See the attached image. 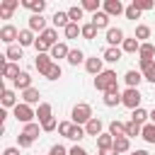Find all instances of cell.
Returning <instances> with one entry per match:
<instances>
[{"label": "cell", "mask_w": 155, "mask_h": 155, "mask_svg": "<svg viewBox=\"0 0 155 155\" xmlns=\"http://www.w3.org/2000/svg\"><path fill=\"white\" fill-rule=\"evenodd\" d=\"M104 58H97V56H92V58H87L85 61V70L90 73V75H99V73H104Z\"/></svg>", "instance_id": "cell-10"}, {"label": "cell", "mask_w": 155, "mask_h": 155, "mask_svg": "<svg viewBox=\"0 0 155 155\" xmlns=\"http://www.w3.org/2000/svg\"><path fill=\"white\" fill-rule=\"evenodd\" d=\"M94 90H99V92H119V78H116V73L114 70H104V73H99L97 78H94Z\"/></svg>", "instance_id": "cell-1"}, {"label": "cell", "mask_w": 155, "mask_h": 155, "mask_svg": "<svg viewBox=\"0 0 155 155\" xmlns=\"http://www.w3.org/2000/svg\"><path fill=\"white\" fill-rule=\"evenodd\" d=\"M94 36H97V27H94L92 22H87V24H82V39H90V41H92Z\"/></svg>", "instance_id": "cell-43"}, {"label": "cell", "mask_w": 155, "mask_h": 155, "mask_svg": "<svg viewBox=\"0 0 155 155\" xmlns=\"http://www.w3.org/2000/svg\"><path fill=\"white\" fill-rule=\"evenodd\" d=\"M12 85H15L17 90H22V92H24V90H29V87H31V75H29L27 70H22V73H19V78H17Z\"/></svg>", "instance_id": "cell-26"}, {"label": "cell", "mask_w": 155, "mask_h": 155, "mask_svg": "<svg viewBox=\"0 0 155 155\" xmlns=\"http://www.w3.org/2000/svg\"><path fill=\"white\" fill-rule=\"evenodd\" d=\"M51 22H53V29H65L68 24H70V17H68V12H56L53 17H51Z\"/></svg>", "instance_id": "cell-20"}, {"label": "cell", "mask_w": 155, "mask_h": 155, "mask_svg": "<svg viewBox=\"0 0 155 155\" xmlns=\"http://www.w3.org/2000/svg\"><path fill=\"white\" fill-rule=\"evenodd\" d=\"M48 53H51V58H56V61H61V58H65V61H68V53H70V48H68L63 41H58L56 46H51V51H48Z\"/></svg>", "instance_id": "cell-18"}, {"label": "cell", "mask_w": 155, "mask_h": 155, "mask_svg": "<svg viewBox=\"0 0 155 155\" xmlns=\"http://www.w3.org/2000/svg\"><path fill=\"white\" fill-rule=\"evenodd\" d=\"M121 51H124V53H138V51H140V41H138L136 36H131V39H124V44H121Z\"/></svg>", "instance_id": "cell-23"}, {"label": "cell", "mask_w": 155, "mask_h": 155, "mask_svg": "<svg viewBox=\"0 0 155 155\" xmlns=\"http://www.w3.org/2000/svg\"><path fill=\"white\" fill-rule=\"evenodd\" d=\"M140 99H143V94H140L136 87H126V92H121V102H124V107H128L131 111L140 107Z\"/></svg>", "instance_id": "cell-4"}, {"label": "cell", "mask_w": 155, "mask_h": 155, "mask_svg": "<svg viewBox=\"0 0 155 155\" xmlns=\"http://www.w3.org/2000/svg\"><path fill=\"white\" fill-rule=\"evenodd\" d=\"M102 128H104V124H102L99 116H92V119L85 124V133H87V136H94V138L102 136Z\"/></svg>", "instance_id": "cell-8"}, {"label": "cell", "mask_w": 155, "mask_h": 155, "mask_svg": "<svg viewBox=\"0 0 155 155\" xmlns=\"http://www.w3.org/2000/svg\"><path fill=\"white\" fill-rule=\"evenodd\" d=\"M17 39H19V31H17V27H12V24H5V27L0 29V41H2V44L12 46V41H17Z\"/></svg>", "instance_id": "cell-6"}, {"label": "cell", "mask_w": 155, "mask_h": 155, "mask_svg": "<svg viewBox=\"0 0 155 155\" xmlns=\"http://www.w3.org/2000/svg\"><path fill=\"white\" fill-rule=\"evenodd\" d=\"M121 56H124L121 46H109V48L104 51V56H102V58H104L107 63H119V61H121Z\"/></svg>", "instance_id": "cell-19"}, {"label": "cell", "mask_w": 155, "mask_h": 155, "mask_svg": "<svg viewBox=\"0 0 155 155\" xmlns=\"http://www.w3.org/2000/svg\"><path fill=\"white\" fill-rule=\"evenodd\" d=\"M133 36H136L138 41H140V39H150V27H148V24H138Z\"/></svg>", "instance_id": "cell-44"}, {"label": "cell", "mask_w": 155, "mask_h": 155, "mask_svg": "<svg viewBox=\"0 0 155 155\" xmlns=\"http://www.w3.org/2000/svg\"><path fill=\"white\" fill-rule=\"evenodd\" d=\"M131 150V138H114V153L116 155H121V153H128Z\"/></svg>", "instance_id": "cell-29"}, {"label": "cell", "mask_w": 155, "mask_h": 155, "mask_svg": "<svg viewBox=\"0 0 155 155\" xmlns=\"http://www.w3.org/2000/svg\"><path fill=\"white\" fill-rule=\"evenodd\" d=\"M124 29H119V27H109L107 29V44L109 46H119V44H124Z\"/></svg>", "instance_id": "cell-9"}, {"label": "cell", "mask_w": 155, "mask_h": 155, "mask_svg": "<svg viewBox=\"0 0 155 155\" xmlns=\"http://www.w3.org/2000/svg\"><path fill=\"white\" fill-rule=\"evenodd\" d=\"M140 138H143L145 143H155V124H145V126H143Z\"/></svg>", "instance_id": "cell-40"}, {"label": "cell", "mask_w": 155, "mask_h": 155, "mask_svg": "<svg viewBox=\"0 0 155 155\" xmlns=\"http://www.w3.org/2000/svg\"><path fill=\"white\" fill-rule=\"evenodd\" d=\"M48 155H70V150H65V148H63L61 143H56V145H51Z\"/></svg>", "instance_id": "cell-51"}, {"label": "cell", "mask_w": 155, "mask_h": 155, "mask_svg": "<svg viewBox=\"0 0 155 155\" xmlns=\"http://www.w3.org/2000/svg\"><path fill=\"white\" fill-rule=\"evenodd\" d=\"M63 34H65V39H78V36H82V24L70 22V24L63 29Z\"/></svg>", "instance_id": "cell-30"}, {"label": "cell", "mask_w": 155, "mask_h": 155, "mask_svg": "<svg viewBox=\"0 0 155 155\" xmlns=\"http://www.w3.org/2000/svg\"><path fill=\"white\" fill-rule=\"evenodd\" d=\"M12 116H15V119H17L19 124H24V126H27V124H31V121L36 119V111H34V109H31L29 104L19 102V104H17L15 109H12Z\"/></svg>", "instance_id": "cell-3"}, {"label": "cell", "mask_w": 155, "mask_h": 155, "mask_svg": "<svg viewBox=\"0 0 155 155\" xmlns=\"http://www.w3.org/2000/svg\"><path fill=\"white\" fill-rule=\"evenodd\" d=\"M36 119H39V124H44V121L53 119V109H51V104H48V102H41V104L36 107Z\"/></svg>", "instance_id": "cell-15"}, {"label": "cell", "mask_w": 155, "mask_h": 155, "mask_svg": "<svg viewBox=\"0 0 155 155\" xmlns=\"http://www.w3.org/2000/svg\"><path fill=\"white\" fill-rule=\"evenodd\" d=\"M39 131H44V128H41L36 121H31V124H27V126H24V131H22V133H27L31 140H36V138H39Z\"/></svg>", "instance_id": "cell-38"}, {"label": "cell", "mask_w": 155, "mask_h": 155, "mask_svg": "<svg viewBox=\"0 0 155 155\" xmlns=\"http://www.w3.org/2000/svg\"><path fill=\"white\" fill-rule=\"evenodd\" d=\"M19 5H22V2H17V0H2V2H0V17H2V19H10L12 12H15Z\"/></svg>", "instance_id": "cell-12"}, {"label": "cell", "mask_w": 155, "mask_h": 155, "mask_svg": "<svg viewBox=\"0 0 155 155\" xmlns=\"http://www.w3.org/2000/svg\"><path fill=\"white\" fill-rule=\"evenodd\" d=\"M17 104H19V102H17V94H15V90L5 87V90H2V107H5V109H7V107H12V109H15Z\"/></svg>", "instance_id": "cell-27"}, {"label": "cell", "mask_w": 155, "mask_h": 155, "mask_svg": "<svg viewBox=\"0 0 155 155\" xmlns=\"http://www.w3.org/2000/svg\"><path fill=\"white\" fill-rule=\"evenodd\" d=\"M2 155H19V148H5Z\"/></svg>", "instance_id": "cell-53"}, {"label": "cell", "mask_w": 155, "mask_h": 155, "mask_svg": "<svg viewBox=\"0 0 155 155\" xmlns=\"http://www.w3.org/2000/svg\"><path fill=\"white\" fill-rule=\"evenodd\" d=\"M99 155H116L114 150H99Z\"/></svg>", "instance_id": "cell-55"}, {"label": "cell", "mask_w": 155, "mask_h": 155, "mask_svg": "<svg viewBox=\"0 0 155 155\" xmlns=\"http://www.w3.org/2000/svg\"><path fill=\"white\" fill-rule=\"evenodd\" d=\"M82 12H85V10H82L80 5H73V7L68 10V17H70V22H75V24H78V22L82 19Z\"/></svg>", "instance_id": "cell-42"}, {"label": "cell", "mask_w": 155, "mask_h": 155, "mask_svg": "<svg viewBox=\"0 0 155 155\" xmlns=\"http://www.w3.org/2000/svg\"><path fill=\"white\" fill-rule=\"evenodd\" d=\"M140 133H143V126L140 124H136V121H128L126 124V138H136Z\"/></svg>", "instance_id": "cell-39"}, {"label": "cell", "mask_w": 155, "mask_h": 155, "mask_svg": "<svg viewBox=\"0 0 155 155\" xmlns=\"http://www.w3.org/2000/svg\"><path fill=\"white\" fill-rule=\"evenodd\" d=\"M39 97H41V94H39V90H36V87H29V90H24V92H22V102H24V104H29V107H31V104H41V102H39Z\"/></svg>", "instance_id": "cell-22"}, {"label": "cell", "mask_w": 155, "mask_h": 155, "mask_svg": "<svg viewBox=\"0 0 155 155\" xmlns=\"http://www.w3.org/2000/svg\"><path fill=\"white\" fill-rule=\"evenodd\" d=\"M124 80H126L128 87H136V90H138V85H140V80H143V73H140V70H128V73L124 75Z\"/></svg>", "instance_id": "cell-25"}, {"label": "cell", "mask_w": 155, "mask_h": 155, "mask_svg": "<svg viewBox=\"0 0 155 155\" xmlns=\"http://www.w3.org/2000/svg\"><path fill=\"white\" fill-rule=\"evenodd\" d=\"M102 7H104V12H107L109 17H119V15H124V12H126V7H124V2H121V0H104V2H102Z\"/></svg>", "instance_id": "cell-5"}, {"label": "cell", "mask_w": 155, "mask_h": 155, "mask_svg": "<svg viewBox=\"0 0 155 155\" xmlns=\"http://www.w3.org/2000/svg\"><path fill=\"white\" fill-rule=\"evenodd\" d=\"M41 128H44L46 133L56 131V128H58V121H56V116H53V119H48V121H44V124H41Z\"/></svg>", "instance_id": "cell-49"}, {"label": "cell", "mask_w": 155, "mask_h": 155, "mask_svg": "<svg viewBox=\"0 0 155 155\" xmlns=\"http://www.w3.org/2000/svg\"><path fill=\"white\" fill-rule=\"evenodd\" d=\"M22 7L31 10L34 15H44V10H46V0H22Z\"/></svg>", "instance_id": "cell-17"}, {"label": "cell", "mask_w": 155, "mask_h": 155, "mask_svg": "<svg viewBox=\"0 0 155 155\" xmlns=\"http://www.w3.org/2000/svg\"><path fill=\"white\" fill-rule=\"evenodd\" d=\"M70 155H90V153H87L85 148H80V145H73V148H70Z\"/></svg>", "instance_id": "cell-52"}, {"label": "cell", "mask_w": 155, "mask_h": 155, "mask_svg": "<svg viewBox=\"0 0 155 155\" xmlns=\"http://www.w3.org/2000/svg\"><path fill=\"white\" fill-rule=\"evenodd\" d=\"M82 61H87L85 53H82L80 48H70V53H68V63H70V65H80Z\"/></svg>", "instance_id": "cell-36"}, {"label": "cell", "mask_w": 155, "mask_h": 155, "mask_svg": "<svg viewBox=\"0 0 155 155\" xmlns=\"http://www.w3.org/2000/svg\"><path fill=\"white\" fill-rule=\"evenodd\" d=\"M97 148L99 150H114V136L107 131V133H102L99 138H97Z\"/></svg>", "instance_id": "cell-28"}, {"label": "cell", "mask_w": 155, "mask_h": 155, "mask_svg": "<svg viewBox=\"0 0 155 155\" xmlns=\"http://www.w3.org/2000/svg\"><path fill=\"white\" fill-rule=\"evenodd\" d=\"M109 133H111L114 138H124V136H126V124H121V121L114 119V121L109 124Z\"/></svg>", "instance_id": "cell-34"}, {"label": "cell", "mask_w": 155, "mask_h": 155, "mask_svg": "<svg viewBox=\"0 0 155 155\" xmlns=\"http://www.w3.org/2000/svg\"><path fill=\"white\" fill-rule=\"evenodd\" d=\"M70 128H73V121H61V124H58V133H61L63 138H68Z\"/></svg>", "instance_id": "cell-48"}, {"label": "cell", "mask_w": 155, "mask_h": 155, "mask_svg": "<svg viewBox=\"0 0 155 155\" xmlns=\"http://www.w3.org/2000/svg\"><path fill=\"white\" fill-rule=\"evenodd\" d=\"M140 73H143V80L155 82V61H140Z\"/></svg>", "instance_id": "cell-16"}, {"label": "cell", "mask_w": 155, "mask_h": 155, "mask_svg": "<svg viewBox=\"0 0 155 155\" xmlns=\"http://www.w3.org/2000/svg\"><path fill=\"white\" fill-rule=\"evenodd\" d=\"M61 75H63V70H61V65H58V63H53V65H51V70L46 73V78H48V80H58Z\"/></svg>", "instance_id": "cell-46"}, {"label": "cell", "mask_w": 155, "mask_h": 155, "mask_svg": "<svg viewBox=\"0 0 155 155\" xmlns=\"http://www.w3.org/2000/svg\"><path fill=\"white\" fill-rule=\"evenodd\" d=\"M39 41H41V44H46L48 48H51V46H56V44H58V29L48 27L46 31H41V34H39Z\"/></svg>", "instance_id": "cell-11"}, {"label": "cell", "mask_w": 155, "mask_h": 155, "mask_svg": "<svg viewBox=\"0 0 155 155\" xmlns=\"http://www.w3.org/2000/svg\"><path fill=\"white\" fill-rule=\"evenodd\" d=\"M17 41H19V46L24 48V46H34V44H36V36H34L31 29H19V39H17Z\"/></svg>", "instance_id": "cell-21"}, {"label": "cell", "mask_w": 155, "mask_h": 155, "mask_svg": "<svg viewBox=\"0 0 155 155\" xmlns=\"http://www.w3.org/2000/svg\"><path fill=\"white\" fill-rule=\"evenodd\" d=\"M150 124H155V109L150 111Z\"/></svg>", "instance_id": "cell-56"}, {"label": "cell", "mask_w": 155, "mask_h": 155, "mask_svg": "<svg viewBox=\"0 0 155 155\" xmlns=\"http://www.w3.org/2000/svg\"><path fill=\"white\" fill-rule=\"evenodd\" d=\"M153 56H155V46L148 44V41H143V44H140V51H138V58H140V61H155Z\"/></svg>", "instance_id": "cell-24"}, {"label": "cell", "mask_w": 155, "mask_h": 155, "mask_svg": "<svg viewBox=\"0 0 155 155\" xmlns=\"http://www.w3.org/2000/svg\"><path fill=\"white\" fill-rule=\"evenodd\" d=\"M124 15H126L128 19H138V17H140V10H138V7H136V5L131 2V5L126 7V12H124Z\"/></svg>", "instance_id": "cell-47"}, {"label": "cell", "mask_w": 155, "mask_h": 155, "mask_svg": "<svg viewBox=\"0 0 155 155\" xmlns=\"http://www.w3.org/2000/svg\"><path fill=\"white\" fill-rule=\"evenodd\" d=\"M150 119V111H145L143 107H138V109H133V114H131V121H136V124H140V126H145V121Z\"/></svg>", "instance_id": "cell-33"}, {"label": "cell", "mask_w": 155, "mask_h": 155, "mask_svg": "<svg viewBox=\"0 0 155 155\" xmlns=\"http://www.w3.org/2000/svg\"><path fill=\"white\" fill-rule=\"evenodd\" d=\"M34 65H36V70H39L41 75H46V73L51 70V65H53V58H51V53H36V61H34Z\"/></svg>", "instance_id": "cell-7"}, {"label": "cell", "mask_w": 155, "mask_h": 155, "mask_svg": "<svg viewBox=\"0 0 155 155\" xmlns=\"http://www.w3.org/2000/svg\"><path fill=\"white\" fill-rule=\"evenodd\" d=\"M19 73H22V70H19V65H17V63H7V65H5V70H2V75H5L7 80H12V82L19 78Z\"/></svg>", "instance_id": "cell-35"}, {"label": "cell", "mask_w": 155, "mask_h": 155, "mask_svg": "<svg viewBox=\"0 0 155 155\" xmlns=\"http://www.w3.org/2000/svg\"><path fill=\"white\" fill-rule=\"evenodd\" d=\"M29 29H31V31H39V34L46 31V29H48V27H46V17H44V15H31V17H29Z\"/></svg>", "instance_id": "cell-14"}, {"label": "cell", "mask_w": 155, "mask_h": 155, "mask_svg": "<svg viewBox=\"0 0 155 155\" xmlns=\"http://www.w3.org/2000/svg\"><path fill=\"white\" fill-rule=\"evenodd\" d=\"M133 5H136L140 12H145V10H153V7H155V2H153V0H133Z\"/></svg>", "instance_id": "cell-45"}, {"label": "cell", "mask_w": 155, "mask_h": 155, "mask_svg": "<svg viewBox=\"0 0 155 155\" xmlns=\"http://www.w3.org/2000/svg\"><path fill=\"white\" fill-rule=\"evenodd\" d=\"M70 121L73 124H78V126H85L90 119H92V107L90 104H85V102H80V104H75L73 107V111H70Z\"/></svg>", "instance_id": "cell-2"}, {"label": "cell", "mask_w": 155, "mask_h": 155, "mask_svg": "<svg viewBox=\"0 0 155 155\" xmlns=\"http://www.w3.org/2000/svg\"><path fill=\"white\" fill-rule=\"evenodd\" d=\"M109 19H111V17H109L104 10H99V12H94V15H92V19H90V22H92L97 29H109Z\"/></svg>", "instance_id": "cell-13"}, {"label": "cell", "mask_w": 155, "mask_h": 155, "mask_svg": "<svg viewBox=\"0 0 155 155\" xmlns=\"http://www.w3.org/2000/svg\"><path fill=\"white\" fill-rule=\"evenodd\" d=\"M80 7L94 15V12H99V7H102V2H99V0H82V2H80Z\"/></svg>", "instance_id": "cell-41"}, {"label": "cell", "mask_w": 155, "mask_h": 155, "mask_svg": "<svg viewBox=\"0 0 155 155\" xmlns=\"http://www.w3.org/2000/svg\"><path fill=\"white\" fill-rule=\"evenodd\" d=\"M85 136H87V133H85V126H78V124H73V128H70L68 138H70V140H75V143H80Z\"/></svg>", "instance_id": "cell-37"}, {"label": "cell", "mask_w": 155, "mask_h": 155, "mask_svg": "<svg viewBox=\"0 0 155 155\" xmlns=\"http://www.w3.org/2000/svg\"><path fill=\"white\" fill-rule=\"evenodd\" d=\"M128 155H150V153H148V150H131Z\"/></svg>", "instance_id": "cell-54"}, {"label": "cell", "mask_w": 155, "mask_h": 155, "mask_svg": "<svg viewBox=\"0 0 155 155\" xmlns=\"http://www.w3.org/2000/svg\"><path fill=\"white\" fill-rule=\"evenodd\" d=\"M31 143H34V140H31L27 133H19V136H17V145H19V148H29Z\"/></svg>", "instance_id": "cell-50"}, {"label": "cell", "mask_w": 155, "mask_h": 155, "mask_svg": "<svg viewBox=\"0 0 155 155\" xmlns=\"http://www.w3.org/2000/svg\"><path fill=\"white\" fill-rule=\"evenodd\" d=\"M102 102H104V107H119V104H124L121 102V92H107L102 97Z\"/></svg>", "instance_id": "cell-32"}, {"label": "cell", "mask_w": 155, "mask_h": 155, "mask_svg": "<svg viewBox=\"0 0 155 155\" xmlns=\"http://www.w3.org/2000/svg\"><path fill=\"white\" fill-rule=\"evenodd\" d=\"M5 58H7L10 63H17V61L22 58V46H17V44L7 46V51H5Z\"/></svg>", "instance_id": "cell-31"}]
</instances>
